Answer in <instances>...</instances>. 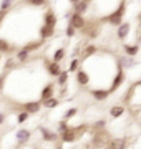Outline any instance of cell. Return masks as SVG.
Returning a JSON list of instances; mask_svg holds the SVG:
<instances>
[{
  "mask_svg": "<svg viewBox=\"0 0 141 149\" xmlns=\"http://www.w3.org/2000/svg\"><path fill=\"white\" fill-rule=\"evenodd\" d=\"M125 13H126V0H119L118 7H116L113 12H110L106 17H103L101 20L108 22L110 25H113V27H118L119 23L123 22V17H125Z\"/></svg>",
  "mask_w": 141,
  "mask_h": 149,
  "instance_id": "obj_1",
  "label": "cell"
},
{
  "mask_svg": "<svg viewBox=\"0 0 141 149\" xmlns=\"http://www.w3.org/2000/svg\"><path fill=\"white\" fill-rule=\"evenodd\" d=\"M85 129H87V126H80V128H70V126H68V129H66V131H63L61 134H58V141L66 143V144L75 143V141H78V139H80V136L83 134V131H85Z\"/></svg>",
  "mask_w": 141,
  "mask_h": 149,
  "instance_id": "obj_2",
  "label": "cell"
},
{
  "mask_svg": "<svg viewBox=\"0 0 141 149\" xmlns=\"http://www.w3.org/2000/svg\"><path fill=\"white\" fill-rule=\"evenodd\" d=\"M125 80H126L125 71H123L121 68H118V70H116V73H114V76L111 78V85H110L108 91H110V93H114L116 90H119V86L125 83Z\"/></svg>",
  "mask_w": 141,
  "mask_h": 149,
  "instance_id": "obj_3",
  "label": "cell"
},
{
  "mask_svg": "<svg viewBox=\"0 0 141 149\" xmlns=\"http://www.w3.org/2000/svg\"><path fill=\"white\" fill-rule=\"evenodd\" d=\"M18 111H25L28 114H38L42 111V103L40 101H25V103H20L18 104Z\"/></svg>",
  "mask_w": 141,
  "mask_h": 149,
  "instance_id": "obj_4",
  "label": "cell"
},
{
  "mask_svg": "<svg viewBox=\"0 0 141 149\" xmlns=\"http://www.w3.org/2000/svg\"><path fill=\"white\" fill-rule=\"evenodd\" d=\"M30 138H32V133L25 128H20L15 133V148L18 149V148H22V146H25L30 141Z\"/></svg>",
  "mask_w": 141,
  "mask_h": 149,
  "instance_id": "obj_5",
  "label": "cell"
},
{
  "mask_svg": "<svg viewBox=\"0 0 141 149\" xmlns=\"http://www.w3.org/2000/svg\"><path fill=\"white\" fill-rule=\"evenodd\" d=\"M85 23H87L85 17H83V15H78V13H75V12H73L70 17H68V25H71L75 30H82V28L85 27Z\"/></svg>",
  "mask_w": 141,
  "mask_h": 149,
  "instance_id": "obj_6",
  "label": "cell"
},
{
  "mask_svg": "<svg viewBox=\"0 0 141 149\" xmlns=\"http://www.w3.org/2000/svg\"><path fill=\"white\" fill-rule=\"evenodd\" d=\"M90 95H91L95 101H106L111 93L108 90H105V88H93V90H90Z\"/></svg>",
  "mask_w": 141,
  "mask_h": 149,
  "instance_id": "obj_7",
  "label": "cell"
},
{
  "mask_svg": "<svg viewBox=\"0 0 141 149\" xmlns=\"http://www.w3.org/2000/svg\"><path fill=\"white\" fill-rule=\"evenodd\" d=\"M131 33V23L130 22H121L118 25V30H116V37H118V40H126L128 38V35Z\"/></svg>",
  "mask_w": 141,
  "mask_h": 149,
  "instance_id": "obj_8",
  "label": "cell"
},
{
  "mask_svg": "<svg viewBox=\"0 0 141 149\" xmlns=\"http://www.w3.org/2000/svg\"><path fill=\"white\" fill-rule=\"evenodd\" d=\"M75 80H76V85H78V86H90V83H91L90 74H88L83 68H80L75 73Z\"/></svg>",
  "mask_w": 141,
  "mask_h": 149,
  "instance_id": "obj_9",
  "label": "cell"
},
{
  "mask_svg": "<svg viewBox=\"0 0 141 149\" xmlns=\"http://www.w3.org/2000/svg\"><path fill=\"white\" fill-rule=\"evenodd\" d=\"M53 96H55V83L48 81V83L42 88V91H40V100H38V101H45V100L53 98Z\"/></svg>",
  "mask_w": 141,
  "mask_h": 149,
  "instance_id": "obj_10",
  "label": "cell"
},
{
  "mask_svg": "<svg viewBox=\"0 0 141 149\" xmlns=\"http://www.w3.org/2000/svg\"><path fill=\"white\" fill-rule=\"evenodd\" d=\"M128 139L126 138H114L106 143V149H128Z\"/></svg>",
  "mask_w": 141,
  "mask_h": 149,
  "instance_id": "obj_11",
  "label": "cell"
},
{
  "mask_svg": "<svg viewBox=\"0 0 141 149\" xmlns=\"http://www.w3.org/2000/svg\"><path fill=\"white\" fill-rule=\"evenodd\" d=\"M45 71L48 73V76L57 78V76L61 73V63H57V61H47V63H45Z\"/></svg>",
  "mask_w": 141,
  "mask_h": 149,
  "instance_id": "obj_12",
  "label": "cell"
},
{
  "mask_svg": "<svg viewBox=\"0 0 141 149\" xmlns=\"http://www.w3.org/2000/svg\"><path fill=\"white\" fill-rule=\"evenodd\" d=\"M18 48L10 43L7 38H0V55H10V53H15Z\"/></svg>",
  "mask_w": 141,
  "mask_h": 149,
  "instance_id": "obj_13",
  "label": "cell"
},
{
  "mask_svg": "<svg viewBox=\"0 0 141 149\" xmlns=\"http://www.w3.org/2000/svg\"><path fill=\"white\" fill-rule=\"evenodd\" d=\"M40 133H42V139L45 143H57L58 141V133H55L52 129H47V128H40Z\"/></svg>",
  "mask_w": 141,
  "mask_h": 149,
  "instance_id": "obj_14",
  "label": "cell"
},
{
  "mask_svg": "<svg viewBox=\"0 0 141 149\" xmlns=\"http://www.w3.org/2000/svg\"><path fill=\"white\" fill-rule=\"evenodd\" d=\"M38 35H40V40L47 42L48 38H52L55 35V28L53 27H47V25H42L38 28Z\"/></svg>",
  "mask_w": 141,
  "mask_h": 149,
  "instance_id": "obj_15",
  "label": "cell"
},
{
  "mask_svg": "<svg viewBox=\"0 0 141 149\" xmlns=\"http://www.w3.org/2000/svg\"><path fill=\"white\" fill-rule=\"evenodd\" d=\"M90 5H91V3L83 2V0H78L76 3H73V12H75V13H78V15H85V13L90 10Z\"/></svg>",
  "mask_w": 141,
  "mask_h": 149,
  "instance_id": "obj_16",
  "label": "cell"
},
{
  "mask_svg": "<svg viewBox=\"0 0 141 149\" xmlns=\"http://www.w3.org/2000/svg\"><path fill=\"white\" fill-rule=\"evenodd\" d=\"M43 25L47 27H57V15H55L53 10H47L43 13Z\"/></svg>",
  "mask_w": 141,
  "mask_h": 149,
  "instance_id": "obj_17",
  "label": "cell"
},
{
  "mask_svg": "<svg viewBox=\"0 0 141 149\" xmlns=\"http://www.w3.org/2000/svg\"><path fill=\"white\" fill-rule=\"evenodd\" d=\"M125 113H126V108L123 106V104H113V106L110 108V116L113 118V119L121 118Z\"/></svg>",
  "mask_w": 141,
  "mask_h": 149,
  "instance_id": "obj_18",
  "label": "cell"
},
{
  "mask_svg": "<svg viewBox=\"0 0 141 149\" xmlns=\"http://www.w3.org/2000/svg\"><path fill=\"white\" fill-rule=\"evenodd\" d=\"M123 52H125L126 56H138V53H140V45L138 43H133V45H123Z\"/></svg>",
  "mask_w": 141,
  "mask_h": 149,
  "instance_id": "obj_19",
  "label": "cell"
},
{
  "mask_svg": "<svg viewBox=\"0 0 141 149\" xmlns=\"http://www.w3.org/2000/svg\"><path fill=\"white\" fill-rule=\"evenodd\" d=\"M43 45H45L43 40H37V42H28V43H25L22 48L25 50V52H28V53H32V52H37V50H40Z\"/></svg>",
  "mask_w": 141,
  "mask_h": 149,
  "instance_id": "obj_20",
  "label": "cell"
},
{
  "mask_svg": "<svg viewBox=\"0 0 141 149\" xmlns=\"http://www.w3.org/2000/svg\"><path fill=\"white\" fill-rule=\"evenodd\" d=\"M98 52V47H95V45H87V47L83 48V52H82V61L83 60H88V58H91L93 55Z\"/></svg>",
  "mask_w": 141,
  "mask_h": 149,
  "instance_id": "obj_21",
  "label": "cell"
},
{
  "mask_svg": "<svg viewBox=\"0 0 141 149\" xmlns=\"http://www.w3.org/2000/svg\"><path fill=\"white\" fill-rule=\"evenodd\" d=\"M15 60H17V63H27L28 60H30V53L25 52L23 48H18L15 52Z\"/></svg>",
  "mask_w": 141,
  "mask_h": 149,
  "instance_id": "obj_22",
  "label": "cell"
},
{
  "mask_svg": "<svg viewBox=\"0 0 141 149\" xmlns=\"http://www.w3.org/2000/svg\"><path fill=\"white\" fill-rule=\"evenodd\" d=\"M42 103V108H45V109H53V108H57L60 104V100L58 98H48V100H45V101H40Z\"/></svg>",
  "mask_w": 141,
  "mask_h": 149,
  "instance_id": "obj_23",
  "label": "cell"
},
{
  "mask_svg": "<svg viewBox=\"0 0 141 149\" xmlns=\"http://www.w3.org/2000/svg\"><path fill=\"white\" fill-rule=\"evenodd\" d=\"M68 76H70V73L66 71V70H61V73L57 76V85L61 88V86H66L68 85Z\"/></svg>",
  "mask_w": 141,
  "mask_h": 149,
  "instance_id": "obj_24",
  "label": "cell"
},
{
  "mask_svg": "<svg viewBox=\"0 0 141 149\" xmlns=\"http://www.w3.org/2000/svg\"><path fill=\"white\" fill-rule=\"evenodd\" d=\"M66 56V52H65V48H57L55 50V53L53 56H52V61H57V63H61L63 60H65Z\"/></svg>",
  "mask_w": 141,
  "mask_h": 149,
  "instance_id": "obj_25",
  "label": "cell"
},
{
  "mask_svg": "<svg viewBox=\"0 0 141 149\" xmlns=\"http://www.w3.org/2000/svg\"><path fill=\"white\" fill-rule=\"evenodd\" d=\"M80 66H82V60L80 58H71L70 65H68V73H76L78 70H80Z\"/></svg>",
  "mask_w": 141,
  "mask_h": 149,
  "instance_id": "obj_26",
  "label": "cell"
},
{
  "mask_svg": "<svg viewBox=\"0 0 141 149\" xmlns=\"http://www.w3.org/2000/svg\"><path fill=\"white\" fill-rule=\"evenodd\" d=\"M30 118V114L25 111H18L17 114V124H23V123H27V119Z\"/></svg>",
  "mask_w": 141,
  "mask_h": 149,
  "instance_id": "obj_27",
  "label": "cell"
},
{
  "mask_svg": "<svg viewBox=\"0 0 141 149\" xmlns=\"http://www.w3.org/2000/svg\"><path fill=\"white\" fill-rule=\"evenodd\" d=\"M13 2H15V0H2V3H0V10L10 12V8L13 7Z\"/></svg>",
  "mask_w": 141,
  "mask_h": 149,
  "instance_id": "obj_28",
  "label": "cell"
},
{
  "mask_svg": "<svg viewBox=\"0 0 141 149\" xmlns=\"http://www.w3.org/2000/svg\"><path fill=\"white\" fill-rule=\"evenodd\" d=\"M25 3H28L30 7H37L38 8V7H45L48 2L47 0H25Z\"/></svg>",
  "mask_w": 141,
  "mask_h": 149,
  "instance_id": "obj_29",
  "label": "cell"
},
{
  "mask_svg": "<svg viewBox=\"0 0 141 149\" xmlns=\"http://www.w3.org/2000/svg\"><path fill=\"white\" fill-rule=\"evenodd\" d=\"M76 114H78V108H70V109L63 114V119H65V121H68V119H71V118H75Z\"/></svg>",
  "mask_w": 141,
  "mask_h": 149,
  "instance_id": "obj_30",
  "label": "cell"
},
{
  "mask_svg": "<svg viewBox=\"0 0 141 149\" xmlns=\"http://www.w3.org/2000/svg\"><path fill=\"white\" fill-rule=\"evenodd\" d=\"M105 129H106V121H105V119L96 121V124H95V131H105Z\"/></svg>",
  "mask_w": 141,
  "mask_h": 149,
  "instance_id": "obj_31",
  "label": "cell"
},
{
  "mask_svg": "<svg viewBox=\"0 0 141 149\" xmlns=\"http://www.w3.org/2000/svg\"><path fill=\"white\" fill-rule=\"evenodd\" d=\"M7 73H8V71H3V73L0 74V93H3V90H5V80H7Z\"/></svg>",
  "mask_w": 141,
  "mask_h": 149,
  "instance_id": "obj_32",
  "label": "cell"
},
{
  "mask_svg": "<svg viewBox=\"0 0 141 149\" xmlns=\"http://www.w3.org/2000/svg\"><path fill=\"white\" fill-rule=\"evenodd\" d=\"M65 35H66L68 38H73V37L76 35V30H75L73 27H71V25H68V27L65 28Z\"/></svg>",
  "mask_w": 141,
  "mask_h": 149,
  "instance_id": "obj_33",
  "label": "cell"
},
{
  "mask_svg": "<svg viewBox=\"0 0 141 149\" xmlns=\"http://www.w3.org/2000/svg\"><path fill=\"white\" fill-rule=\"evenodd\" d=\"M66 129H68V121H65V119H63V121H60L58 123V133L61 134L63 131H66Z\"/></svg>",
  "mask_w": 141,
  "mask_h": 149,
  "instance_id": "obj_34",
  "label": "cell"
},
{
  "mask_svg": "<svg viewBox=\"0 0 141 149\" xmlns=\"http://www.w3.org/2000/svg\"><path fill=\"white\" fill-rule=\"evenodd\" d=\"M7 116H5V113H2L0 111V126H3V123H5Z\"/></svg>",
  "mask_w": 141,
  "mask_h": 149,
  "instance_id": "obj_35",
  "label": "cell"
},
{
  "mask_svg": "<svg viewBox=\"0 0 141 149\" xmlns=\"http://www.w3.org/2000/svg\"><path fill=\"white\" fill-rule=\"evenodd\" d=\"M68 2H70L71 5H73V3H76V2H78V0H68Z\"/></svg>",
  "mask_w": 141,
  "mask_h": 149,
  "instance_id": "obj_36",
  "label": "cell"
},
{
  "mask_svg": "<svg viewBox=\"0 0 141 149\" xmlns=\"http://www.w3.org/2000/svg\"><path fill=\"white\" fill-rule=\"evenodd\" d=\"M83 2H88V3H91L93 0H83Z\"/></svg>",
  "mask_w": 141,
  "mask_h": 149,
  "instance_id": "obj_37",
  "label": "cell"
},
{
  "mask_svg": "<svg viewBox=\"0 0 141 149\" xmlns=\"http://www.w3.org/2000/svg\"><path fill=\"white\" fill-rule=\"evenodd\" d=\"M2 58H3V56H2V55H0V65H2Z\"/></svg>",
  "mask_w": 141,
  "mask_h": 149,
  "instance_id": "obj_38",
  "label": "cell"
}]
</instances>
